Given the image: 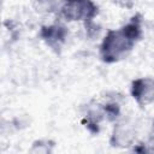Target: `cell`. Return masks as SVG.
Segmentation results:
<instances>
[{"label": "cell", "mask_w": 154, "mask_h": 154, "mask_svg": "<svg viewBox=\"0 0 154 154\" xmlns=\"http://www.w3.org/2000/svg\"><path fill=\"white\" fill-rule=\"evenodd\" d=\"M135 128L129 122H120L118 123L112 132L111 143L114 147H129L135 140Z\"/></svg>", "instance_id": "4"}, {"label": "cell", "mask_w": 154, "mask_h": 154, "mask_svg": "<svg viewBox=\"0 0 154 154\" xmlns=\"http://www.w3.org/2000/svg\"><path fill=\"white\" fill-rule=\"evenodd\" d=\"M141 36L138 20L130 23L118 30H109L100 46V55L105 63H116L126 58Z\"/></svg>", "instance_id": "1"}, {"label": "cell", "mask_w": 154, "mask_h": 154, "mask_svg": "<svg viewBox=\"0 0 154 154\" xmlns=\"http://www.w3.org/2000/svg\"><path fill=\"white\" fill-rule=\"evenodd\" d=\"M41 36L49 47H52L53 49H59L66 41L67 30L61 24H53L43 28Z\"/></svg>", "instance_id": "5"}, {"label": "cell", "mask_w": 154, "mask_h": 154, "mask_svg": "<svg viewBox=\"0 0 154 154\" xmlns=\"http://www.w3.org/2000/svg\"><path fill=\"white\" fill-rule=\"evenodd\" d=\"M36 1L42 8L47 11H55V10L60 11L61 6L65 2V0H36Z\"/></svg>", "instance_id": "6"}, {"label": "cell", "mask_w": 154, "mask_h": 154, "mask_svg": "<svg viewBox=\"0 0 154 154\" xmlns=\"http://www.w3.org/2000/svg\"><path fill=\"white\" fill-rule=\"evenodd\" d=\"M97 13V6L91 0H65L60 14L67 22L91 20Z\"/></svg>", "instance_id": "2"}, {"label": "cell", "mask_w": 154, "mask_h": 154, "mask_svg": "<svg viewBox=\"0 0 154 154\" xmlns=\"http://www.w3.org/2000/svg\"><path fill=\"white\" fill-rule=\"evenodd\" d=\"M131 95L141 107L154 101V79L150 77H141L132 82Z\"/></svg>", "instance_id": "3"}]
</instances>
